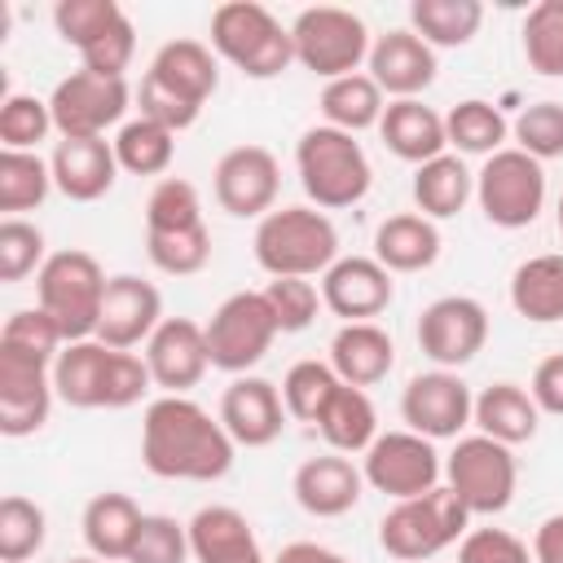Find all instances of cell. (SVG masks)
<instances>
[{
    "instance_id": "obj_1",
    "label": "cell",
    "mask_w": 563,
    "mask_h": 563,
    "mask_svg": "<svg viewBox=\"0 0 563 563\" xmlns=\"http://www.w3.org/2000/svg\"><path fill=\"white\" fill-rule=\"evenodd\" d=\"M233 435L189 396H158L141 418V462L158 479L211 484L233 471Z\"/></svg>"
},
{
    "instance_id": "obj_2",
    "label": "cell",
    "mask_w": 563,
    "mask_h": 563,
    "mask_svg": "<svg viewBox=\"0 0 563 563\" xmlns=\"http://www.w3.org/2000/svg\"><path fill=\"white\" fill-rule=\"evenodd\" d=\"M220 88V66L211 44L202 40H167L136 88V110L172 132H185L198 123L202 106Z\"/></svg>"
},
{
    "instance_id": "obj_3",
    "label": "cell",
    "mask_w": 563,
    "mask_h": 563,
    "mask_svg": "<svg viewBox=\"0 0 563 563\" xmlns=\"http://www.w3.org/2000/svg\"><path fill=\"white\" fill-rule=\"evenodd\" d=\"M154 387L145 356L106 347L101 339L66 343L53 361V391L70 409H128Z\"/></svg>"
},
{
    "instance_id": "obj_4",
    "label": "cell",
    "mask_w": 563,
    "mask_h": 563,
    "mask_svg": "<svg viewBox=\"0 0 563 563\" xmlns=\"http://www.w3.org/2000/svg\"><path fill=\"white\" fill-rule=\"evenodd\" d=\"M295 172L317 211L356 207L374 185V167H369L361 141L330 123H317L295 141Z\"/></svg>"
},
{
    "instance_id": "obj_5",
    "label": "cell",
    "mask_w": 563,
    "mask_h": 563,
    "mask_svg": "<svg viewBox=\"0 0 563 563\" xmlns=\"http://www.w3.org/2000/svg\"><path fill=\"white\" fill-rule=\"evenodd\" d=\"M251 246L268 277H321L339 260V229L317 207H273Z\"/></svg>"
},
{
    "instance_id": "obj_6",
    "label": "cell",
    "mask_w": 563,
    "mask_h": 563,
    "mask_svg": "<svg viewBox=\"0 0 563 563\" xmlns=\"http://www.w3.org/2000/svg\"><path fill=\"white\" fill-rule=\"evenodd\" d=\"M211 53L246 79H277L295 62V40L264 4L224 0L211 9Z\"/></svg>"
},
{
    "instance_id": "obj_7",
    "label": "cell",
    "mask_w": 563,
    "mask_h": 563,
    "mask_svg": "<svg viewBox=\"0 0 563 563\" xmlns=\"http://www.w3.org/2000/svg\"><path fill=\"white\" fill-rule=\"evenodd\" d=\"M106 273L97 264V255L66 246L53 251L44 260V268L35 273V308H44L66 343L79 339H97V321H101V303H106Z\"/></svg>"
},
{
    "instance_id": "obj_8",
    "label": "cell",
    "mask_w": 563,
    "mask_h": 563,
    "mask_svg": "<svg viewBox=\"0 0 563 563\" xmlns=\"http://www.w3.org/2000/svg\"><path fill=\"white\" fill-rule=\"evenodd\" d=\"M466 532H471V510L457 501L449 484L409 501H391V510L378 519V545L400 563H427L440 550L457 545Z\"/></svg>"
},
{
    "instance_id": "obj_9",
    "label": "cell",
    "mask_w": 563,
    "mask_h": 563,
    "mask_svg": "<svg viewBox=\"0 0 563 563\" xmlns=\"http://www.w3.org/2000/svg\"><path fill=\"white\" fill-rule=\"evenodd\" d=\"M290 40H295V62L325 84L356 75L374 48L365 18L352 9H339V4L299 9V18L290 22Z\"/></svg>"
},
{
    "instance_id": "obj_10",
    "label": "cell",
    "mask_w": 563,
    "mask_h": 563,
    "mask_svg": "<svg viewBox=\"0 0 563 563\" xmlns=\"http://www.w3.org/2000/svg\"><path fill=\"white\" fill-rule=\"evenodd\" d=\"M444 484L471 515H501L515 501L519 462L515 449L488 435H457L453 453L444 457Z\"/></svg>"
},
{
    "instance_id": "obj_11",
    "label": "cell",
    "mask_w": 563,
    "mask_h": 563,
    "mask_svg": "<svg viewBox=\"0 0 563 563\" xmlns=\"http://www.w3.org/2000/svg\"><path fill=\"white\" fill-rule=\"evenodd\" d=\"M475 202L497 229H528L545 207V163L506 145L475 172Z\"/></svg>"
},
{
    "instance_id": "obj_12",
    "label": "cell",
    "mask_w": 563,
    "mask_h": 563,
    "mask_svg": "<svg viewBox=\"0 0 563 563\" xmlns=\"http://www.w3.org/2000/svg\"><path fill=\"white\" fill-rule=\"evenodd\" d=\"M202 330H207L211 369H224L233 378L246 374V369H255L268 356L273 339L282 334L277 321H273V308H268L264 290H238V295H229L211 312V321Z\"/></svg>"
},
{
    "instance_id": "obj_13",
    "label": "cell",
    "mask_w": 563,
    "mask_h": 563,
    "mask_svg": "<svg viewBox=\"0 0 563 563\" xmlns=\"http://www.w3.org/2000/svg\"><path fill=\"white\" fill-rule=\"evenodd\" d=\"M361 475L374 493H383L391 501H409V497L440 488L444 457L435 453V440H427L409 427L405 431H378V440L361 457Z\"/></svg>"
},
{
    "instance_id": "obj_14",
    "label": "cell",
    "mask_w": 563,
    "mask_h": 563,
    "mask_svg": "<svg viewBox=\"0 0 563 563\" xmlns=\"http://www.w3.org/2000/svg\"><path fill=\"white\" fill-rule=\"evenodd\" d=\"M132 106V88L123 75H97V70H70L48 92L53 128L57 136H106V128H123Z\"/></svg>"
},
{
    "instance_id": "obj_15",
    "label": "cell",
    "mask_w": 563,
    "mask_h": 563,
    "mask_svg": "<svg viewBox=\"0 0 563 563\" xmlns=\"http://www.w3.org/2000/svg\"><path fill=\"white\" fill-rule=\"evenodd\" d=\"M418 347L435 369L471 365L488 343V308L471 295H440L418 317Z\"/></svg>"
},
{
    "instance_id": "obj_16",
    "label": "cell",
    "mask_w": 563,
    "mask_h": 563,
    "mask_svg": "<svg viewBox=\"0 0 563 563\" xmlns=\"http://www.w3.org/2000/svg\"><path fill=\"white\" fill-rule=\"evenodd\" d=\"M211 194H216L220 211H229L238 220H264L282 194V167H277L273 150H264V145L224 150L211 172Z\"/></svg>"
},
{
    "instance_id": "obj_17",
    "label": "cell",
    "mask_w": 563,
    "mask_h": 563,
    "mask_svg": "<svg viewBox=\"0 0 563 563\" xmlns=\"http://www.w3.org/2000/svg\"><path fill=\"white\" fill-rule=\"evenodd\" d=\"M53 361L0 343V435H35L53 413Z\"/></svg>"
},
{
    "instance_id": "obj_18",
    "label": "cell",
    "mask_w": 563,
    "mask_h": 563,
    "mask_svg": "<svg viewBox=\"0 0 563 563\" xmlns=\"http://www.w3.org/2000/svg\"><path fill=\"white\" fill-rule=\"evenodd\" d=\"M475 413V396L457 369H427L413 374L400 391V418L409 431L427 440H457Z\"/></svg>"
},
{
    "instance_id": "obj_19",
    "label": "cell",
    "mask_w": 563,
    "mask_h": 563,
    "mask_svg": "<svg viewBox=\"0 0 563 563\" xmlns=\"http://www.w3.org/2000/svg\"><path fill=\"white\" fill-rule=\"evenodd\" d=\"M158 325H163V295H158V286L136 277V273H114L106 282V303H101L97 339L106 347L132 352V347H145Z\"/></svg>"
},
{
    "instance_id": "obj_20",
    "label": "cell",
    "mask_w": 563,
    "mask_h": 563,
    "mask_svg": "<svg viewBox=\"0 0 563 563\" xmlns=\"http://www.w3.org/2000/svg\"><path fill=\"white\" fill-rule=\"evenodd\" d=\"M396 299V282L391 273L374 260V255H339L325 273H321V303L347 321H374L378 312H387Z\"/></svg>"
},
{
    "instance_id": "obj_21",
    "label": "cell",
    "mask_w": 563,
    "mask_h": 563,
    "mask_svg": "<svg viewBox=\"0 0 563 563\" xmlns=\"http://www.w3.org/2000/svg\"><path fill=\"white\" fill-rule=\"evenodd\" d=\"M141 356L150 365L154 387H163V396H185L211 369L207 330L198 321H189V317H163V325L150 334Z\"/></svg>"
},
{
    "instance_id": "obj_22",
    "label": "cell",
    "mask_w": 563,
    "mask_h": 563,
    "mask_svg": "<svg viewBox=\"0 0 563 563\" xmlns=\"http://www.w3.org/2000/svg\"><path fill=\"white\" fill-rule=\"evenodd\" d=\"M224 431L233 435L238 449H264L282 435L286 427V400H282V387L268 383V378H255V374H238L224 396H220V413Z\"/></svg>"
},
{
    "instance_id": "obj_23",
    "label": "cell",
    "mask_w": 563,
    "mask_h": 563,
    "mask_svg": "<svg viewBox=\"0 0 563 563\" xmlns=\"http://www.w3.org/2000/svg\"><path fill=\"white\" fill-rule=\"evenodd\" d=\"M435 70H440L435 48H431L427 40H418L409 26L378 35L374 48H369V62H365V75H369V79L383 88V97H391V101H409V97H418L422 88H431V84H435Z\"/></svg>"
},
{
    "instance_id": "obj_24",
    "label": "cell",
    "mask_w": 563,
    "mask_h": 563,
    "mask_svg": "<svg viewBox=\"0 0 563 563\" xmlns=\"http://www.w3.org/2000/svg\"><path fill=\"white\" fill-rule=\"evenodd\" d=\"M53 167V189L70 202H97L114 189L119 176V158H114V141L106 136H62L48 154Z\"/></svg>"
},
{
    "instance_id": "obj_25",
    "label": "cell",
    "mask_w": 563,
    "mask_h": 563,
    "mask_svg": "<svg viewBox=\"0 0 563 563\" xmlns=\"http://www.w3.org/2000/svg\"><path fill=\"white\" fill-rule=\"evenodd\" d=\"M290 493H295L299 510H308L317 519H339L361 501L365 475L347 453L330 449V453H317V457L299 462V471L290 479Z\"/></svg>"
},
{
    "instance_id": "obj_26",
    "label": "cell",
    "mask_w": 563,
    "mask_h": 563,
    "mask_svg": "<svg viewBox=\"0 0 563 563\" xmlns=\"http://www.w3.org/2000/svg\"><path fill=\"white\" fill-rule=\"evenodd\" d=\"M185 528L194 563H264L251 519L233 506H202Z\"/></svg>"
},
{
    "instance_id": "obj_27",
    "label": "cell",
    "mask_w": 563,
    "mask_h": 563,
    "mask_svg": "<svg viewBox=\"0 0 563 563\" xmlns=\"http://www.w3.org/2000/svg\"><path fill=\"white\" fill-rule=\"evenodd\" d=\"M378 136H383V145H387L400 163H413V167H422V163H431V158H440V154L449 150L444 114L431 110V106H422L418 97H409V101H387V110H383V119H378Z\"/></svg>"
},
{
    "instance_id": "obj_28",
    "label": "cell",
    "mask_w": 563,
    "mask_h": 563,
    "mask_svg": "<svg viewBox=\"0 0 563 563\" xmlns=\"http://www.w3.org/2000/svg\"><path fill=\"white\" fill-rule=\"evenodd\" d=\"M330 365L347 387H374L396 365V343L378 321H347L330 339Z\"/></svg>"
},
{
    "instance_id": "obj_29",
    "label": "cell",
    "mask_w": 563,
    "mask_h": 563,
    "mask_svg": "<svg viewBox=\"0 0 563 563\" xmlns=\"http://www.w3.org/2000/svg\"><path fill=\"white\" fill-rule=\"evenodd\" d=\"M141 519L145 510L128 497V493H97L88 506H84V519H79V532H84V545L106 559V563H128L132 554V541L141 532Z\"/></svg>"
},
{
    "instance_id": "obj_30",
    "label": "cell",
    "mask_w": 563,
    "mask_h": 563,
    "mask_svg": "<svg viewBox=\"0 0 563 563\" xmlns=\"http://www.w3.org/2000/svg\"><path fill=\"white\" fill-rule=\"evenodd\" d=\"M374 260L387 273H422L440 260V229L435 220L418 216V211H400L387 216L374 229Z\"/></svg>"
},
{
    "instance_id": "obj_31",
    "label": "cell",
    "mask_w": 563,
    "mask_h": 563,
    "mask_svg": "<svg viewBox=\"0 0 563 563\" xmlns=\"http://www.w3.org/2000/svg\"><path fill=\"white\" fill-rule=\"evenodd\" d=\"M471 422L479 427V435L501 440V444L515 449V444H528V440L537 435L541 409H537V400L528 396V387H519V383H493V387H484V391L475 396Z\"/></svg>"
},
{
    "instance_id": "obj_32",
    "label": "cell",
    "mask_w": 563,
    "mask_h": 563,
    "mask_svg": "<svg viewBox=\"0 0 563 563\" xmlns=\"http://www.w3.org/2000/svg\"><path fill=\"white\" fill-rule=\"evenodd\" d=\"M510 308L537 325L563 321V251L528 255L510 273Z\"/></svg>"
},
{
    "instance_id": "obj_33",
    "label": "cell",
    "mask_w": 563,
    "mask_h": 563,
    "mask_svg": "<svg viewBox=\"0 0 563 563\" xmlns=\"http://www.w3.org/2000/svg\"><path fill=\"white\" fill-rule=\"evenodd\" d=\"M475 198V172L462 163V154H440L422 167H413V207L427 220H453Z\"/></svg>"
},
{
    "instance_id": "obj_34",
    "label": "cell",
    "mask_w": 563,
    "mask_h": 563,
    "mask_svg": "<svg viewBox=\"0 0 563 563\" xmlns=\"http://www.w3.org/2000/svg\"><path fill=\"white\" fill-rule=\"evenodd\" d=\"M317 431L325 435V444L334 453H365L374 440H378V413H374V400L365 387H339L325 405V413L317 418Z\"/></svg>"
},
{
    "instance_id": "obj_35",
    "label": "cell",
    "mask_w": 563,
    "mask_h": 563,
    "mask_svg": "<svg viewBox=\"0 0 563 563\" xmlns=\"http://www.w3.org/2000/svg\"><path fill=\"white\" fill-rule=\"evenodd\" d=\"M321 119L330 123V128H339V132H365V128H378V119H383V110H387V97H383V88L365 75V70H356V75H343V79H330L325 88H321Z\"/></svg>"
},
{
    "instance_id": "obj_36",
    "label": "cell",
    "mask_w": 563,
    "mask_h": 563,
    "mask_svg": "<svg viewBox=\"0 0 563 563\" xmlns=\"http://www.w3.org/2000/svg\"><path fill=\"white\" fill-rule=\"evenodd\" d=\"M484 4L479 0H413L409 31L431 48H466L479 35Z\"/></svg>"
},
{
    "instance_id": "obj_37",
    "label": "cell",
    "mask_w": 563,
    "mask_h": 563,
    "mask_svg": "<svg viewBox=\"0 0 563 563\" xmlns=\"http://www.w3.org/2000/svg\"><path fill=\"white\" fill-rule=\"evenodd\" d=\"M444 132H449V145H453L457 154L493 158L497 150H506L510 123H506V114H501L493 101L466 97V101H457V106L444 114Z\"/></svg>"
},
{
    "instance_id": "obj_38",
    "label": "cell",
    "mask_w": 563,
    "mask_h": 563,
    "mask_svg": "<svg viewBox=\"0 0 563 563\" xmlns=\"http://www.w3.org/2000/svg\"><path fill=\"white\" fill-rule=\"evenodd\" d=\"M114 158H119V172H132V176H163L176 158V132L136 114L128 119L119 132H114Z\"/></svg>"
},
{
    "instance_id": "obj_39",
    "label": "cell",
    "mask_w": 563,
    "mask_h": 563,
    "mask_svg": "<svg viewBox=\"0 0 563 563\" xmlns=\"http://www.w3.org/2000/svg\"><path fill=\"white\" fill-rule=\"evenodd\" d=\"M53 189V167L35 150H0V211L4 220L35 211Z\"/></svg>"
},
{
    "instance_id": "obj_40",
    "label": "cell",
    "mask_w": 563,
    "mask_h": 563,
    "mask_svg": "<svg viewBox=\"0 0 563 563\" xmlns=\"http://www.w3.org/2000/svg\"><path fill=\"white\" fill-rule=\"evenodd\" d=\"M339 387H343V378L334 374L330 361H295V365L286 369V378H282L286 413H290L295 422H312V427H317V418L325 413V405H330V396H334Z\"/></svg>"
},
{
    "instance_id": "obj_41",
    "label": "cell",
    "mask_w": 563,
    "mask_h": 563,
    "mask_svg": "<svg viewBox=\"0 0 563 563\" xmlns=\"http://www.w3.org/2000/svg\"><path fill=\"white\" fill-rule=\"evenodd\" d=\"M519 35L528 66L545 79H563V0H537Z\"/></svg>"
},
{
    "instance_id": "obj_42",
    "label": "cell",
    "mask_w": 563,
    "mask_h": 563,
    "mask_svg": "<svg viewBox=\"0 0 563 563\" xmlns=\"http://www.w3.org/2000/svg\"><path fill=\"white\" fill-rule=\"evenodd\" d=\"M123 4L119 0H57L53 4V26L57 35L75 48V53H88L101 35H110L119 22H123Z\"/></svg>"
},
{
    "instance_id": "obj_43",
    "label": "cell",
    "mask_w": 563,
    "mask_h": 563,
    "mask_svg": "<svg viewBox=\"0 0 563 563\" xmlns=\"http://www.w3.org/2000/svg\"><path fill=\"white\" fill-rule=\"evenodd\" d=\"M202 220V198L194 189V180L185 176H163L150 198H145V233H180V229H198Z\"/></svg>"
},
{
    "instance_id": "obj_44",
    "label": "cell",
    "mask_w": 563,
    "mask_h": 563,
    "mask_svg": "<svg viewBox=\"0 0 563 563\" xmlns=\"http://www.w3.org/2000/svg\"><path fill=\"white\" fill-rule=\"evenodd\" d=\"M44 537H48V519L44 510L22 497V493H9L0 501V563H26L44 550Z\"/></svg>"
},
{
    "instance_id": "obj_45",
    "label": "cell",
    "mask_w": 563,
    "mask_h": 563,
    "mask_svg": "<svg viewBox=\"0 0 563 563\" xmlns=\"http://www.w3.org/2000/svg\"><path fill=\"white\" fill-rule=\"evenodd\" d=\"M145 255L167 277H194L211 260V229H180V233H145Z\"/></svg>"
},
{
    "instance_id": "obj_46",
    "label": "cell",
    "mask_w": 563,
    "mask_h": 563,
    "mask_svg": "<svg viewBox=\"0 0 563 563\" xmlns=\"http://www.w3.org/2000/svg\"><path fill=\"white\" fill-rule=\"evenodd\" d=\"M515 150L532 154L537 163L563 158V101H532L519 110V119L510 123Z\"/></svg>"
},
{
    "instance_id": "obj_47",
    "label": "cell",
    "mask_w": 563,
    "mask_h": 563,
    "mask_svg": "<svg viewBox=\"0 0 563 563\" xmlns=\"http://www.w3.org/2000/svg\"><path fill=\"white\" fill-rule=\"evenodd\" d=\"M53 128V110L44 97L31 92H9L0 101V145L4 150H35Z\"/></svg>"
},
{
    "instance_id": "obj_48",
    "label": "cell",
    "mask_w": 563,
    "mask_h": 563,
    "mask_svg": "<svg viewBox=\"0 0 563 563\" xmlns=\"http://www.w3.org/2000/svg\"><path fill=\"white\" fill-rule=\"evenodd\" d=\"M48 255L53 251H44V229L40 224H31L22 216H13V220L0 224V282L13 286L22 277L40 273Z\"/></svg>"
},
{
    "instance_id": "obj_49",
    "label": "cell",
    "mask_w": 563,
    "mask_h": 563,
    "mask_svg": "<svg viewBox=\"0 0 563 563\" xmlns=\"http://www.w3.org/2000/svg\"><path fill=\"white\" fill-rule=\"evenodd\" d=\"M264 299H268L273 321H277L282 334L308 330V325L317 321V308H325V303H321V290L312 286V277H273V282L264 286Z\"/></svg>"
},
{
    "instance_id": "obj_50",
    "label": "cell",
    "mask_w": 563,
    "mask_h": 563,
    "mask_svg": "<svg viewBox=\"0 0 563 563\" xmlns=\"http://www.w3.org/2000/svg\"><path fill=\"white\" fill-rule=\"evenodd\" d=\"M185 559H194L189 554V528L176 523L172 515H145L128 563H185Z\"/></svg>"
},
{
    "instance_id": "obj_51",
    "label": "cell",
    "mask_w": 563,
    "mask_h": 563,
    "mask_svg": "<svg viewBox=\"0 0 563 563\" xmlns=\"http://www.w3.org/2000/svg\"><path fill=\"white\" fill-rule=\"evenodd\" d=\"M0 343L4 347H18V352H31V356H44V361H57V352L66 347L57 321L44 308H18V312H9V321L0 330Z\"/></svg>"
},
{
    "instance_id": "obj_52",
    "label": "cell",
    "mask_w": 563,
    "mask_h": 563,
    "mask_svg": "<svg viewBox=\"0 0 563 563\" xmlns=\"http://www.w3.org/2000/svg\"><path fill=\"white\" fill-rule=\"evenodd\" d=\"M457 563H532V550L506 528H471L457 541Z\"/></svg>"
},
{
    "instance_id": "obj_53",
    "label": "cell",
    "mask_w": 563,
    "mask_h": 563,
    "mask_svg": "<svg viewBox=\"0 0 563 563\" xmlns=\"http://www.w3.org/2000/svg\"><path fill=\"white\" fill-rule=\"evenodd\" d=\"M528 396L537 400V409H541V413H550V418H563V352L545 356V361L532 369Z\"/></svg>"
},
{
    "instance_id": "obj_54",
    "label": "cell",
    "mask_w": 563,
    "mask_h": 563,
    "mask_svg": "<svg viewBox=\"0 0 563 563\" xmlns=\"http://www.w3.org/2000/svg\"><path fill=\"white\" fill-rule=\"evenodd\" d=\"M532 563H563V510L545 515L532 532Z\"/></svg>"
},
{
    "instance_id": "obj_55",
    "label": "cell",
    "mask_w": 563,
    "mask_h": 563,
    "mask_svg": "<svg viewBox=\"0 0 563 563\" xmlns=\"http://www.w3.org/2000/svg\"><path fill=\"white\" fill-rule=\"evenodd\" d=\"M273 563H347V559L317 541H290V545H282V554Z\"/></svg>"
},
{
    "instance_id": "obj_56",
    "label": "cell",
    "mask_w": 563,
    "mask_h": 563,
    "mask_svg": "<svg viewBox=\"0 0 563 563\" xmlns=\"http://www.w3.org/2000/svg\"><path fill=\"white\" fill-rule=\"evenodd\" d=\"M554 220H559V233H563V198H559V207H554Z\"/></svg>"
},
{
    "instance_id": "obj_57",
    "label": "cell",
    "mask_w": 563,
    "mask_h": 563,
    "mask_svg": "<svg viewBox=\"0 0 563 563\" xmlns=\"http://www.w3.org/2000/svg\"><path fill=\"white\" fill-rule=\"evenodd\" d=\"M66 563H106V559H97V554H88V559H66Z\"/></svg>"
}]
</instances>
